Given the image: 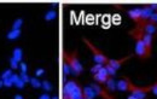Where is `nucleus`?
<instances>
[{"instance_id": "obj_31", "label": "nucleus", "mask_w": 157, "mask_h": 99, "mask_svg": "<svg viewBox=\"0 0 157 99\" xmlns=\"http://www.w3.org/2000/svg\"><path fill=\"white\" fill-rule=\"evenodd\" d=\"M10 79H11L12 84H16V82H17V80L19 79V75H17V74H12V75L10 76Z\"/></svg>"}, {"instance_id": "obj_17", "label": "nucleus", "mask_w": 157, "mask_h": 99, "mask_svg": "<svg viewBox=\"0 0 157 99\" xmlns=\"http://www.w3.org/2000/svg\"><path fill=\"white\" fill-rule=\"evenodd\" d=\"M19 35H21V30H19V29H17V30H16V29H12L11 31L7 33L6 36H7L8 40H16L17 38H19Z\"/></svg>"}, {"instance_id": "obj_7", "label": "nucleus", "mask_w": 157, "mask_h": 99, "mask_svg": "<svg viewBox=\"0 0 157 99\" xmlns=\"http://www.w3.org/2000/svg\"><path fill=\"white\" fill-rule=\"evenodd\" d=\"M91 88L94 91L95 96H99V97H102L103 99H115L112 96H110V94L108 93L106 90H104V88H103L102 86H99L98 84H92V85H91Z\"/></svg>"}, {"instance_id": "obj_34", "label": "nucleus", "mask_w": 157, "mask_h": 99, "mask_svg": "<svg viewBox=\"0 0 157 99\" xmlns=\"http://www.w3.org/2000/svg\"><path fill=\"white\" fill-rule=\"evenodd\" d=\"M39 99H51V98H50V96H48L47 93H44V94H41V96L39 97Z\"/></svg>"}, {"instance_id": "obj_29", "label": "nucleus", "mask_w": 157, "mask_h": 99, "mask_svg": "<svg viewBox=\"0 0 157 99\" xmlns=\"http://www.w3.org/2000/svg\"><path fill=\"white\" fill-rule=\"evenodd\" d=\"M19 69H21V71H22L23 74H27V71H28V70H27L28 67H27L25 63H21V64H19Z\"/></svg>"}, {"instance_id": "obj_13", "label": "nucleus", "mask_w": 157, "mask_h": 99, "mask_svg": "<svg viewBox=\"0 0 157 99\" xmlns=\"http://www.w3.org/2000/svg\"><path fill=\"white\" fill-rule=\"evenodd\" d=\"M152 13H154V12H152V10H151L149 6H144V7L142 8V16H140V21H139V22L149 21V18L151 17ZM139 22H138V23H139Z\"/></svg>"}, {"instance_id": "obj_4", "label": "nucleus", "mask_w": 157, "mask_h": 99, "mask_svg": "<svg viewBox=\"0 0 157 99\" xmlns=\"http://www.w3.org/2000/svg\"><path fill=\"white\" fill-rule=\"evenodd\" d=\"M128 91L132 93V96L137 99H145L148 93L151 91V86H146V87H139L135 86L132 81L128 85Z\"/></svg>"}, {"instance_id": "obj_22", "label": "nucleus", "mask_w": 157, "mask_h": 99, "mask_svg": "<svg viewBox=\"0 0 157 99\" xmlns=\"http://www.w3.org/2000/svg\"><path fill=\"white\" fill-rule=\"evenodd\" d=\"M105 69H106V71H108V75L110 76V78H112V76H115V74H116V70L112 68V67H110L109 64H105V67H104Z\"/></svg>"}, {"instance_id": "obj_30", "label": "nucleus", "mask_w": 157, "mask_h": 99, "mask_svg": "<svg viewBox=\"0 0 157 99\" xmlns=\"http://www.w3.org/2000/svg\"><path fill=\"white\" fill-rule=\"evenodd\" d=\"M2 85H5L6 87H11L13 84H12L11 79H4V80H2Z\"/></svg>"}, {"instance_id": "obj_27", "label": "nucleus", "mask_w": 157, "mask_h": 99, "mask_svg": "<svg viewBox=\"0 0 157 99\" xmlns=\"http://www.w3.org/2000/svg\"><path fill=\"white\" fill-rule=\"evenodd\" d=\"M24 85H25V84H24V81H23V80H22L21 78H19V79L17 80V82L15 84V86H16L17 88H19V90H22V88H24Z\"/></svg>"}, {"instance_id": "obj_8", "label": "nucleus", "mask_w": 157, "mask_h": 99, "mask_svg": "<svg viewBox=\"0 0 157 99\" xmlns=\"http://www.w3.org/2000/svg\"><path fill=\"white\" fill-rule=\"evenodd\" d=\"M108 78H109V75H108V71H106V69H105L104 67H102V69H100L98 73L94 74V80H95L98 84H102V85H105Z\"/></svg>"}, {"instance_id": "obj_19", "label": "nucleus", "mask_w": 157, "mask_h": 99, "mask_svg": "<svg viewBox=\"0 0 157 99\" xmlns=\"http://www.w3.org/2000/svg\"><path fill=\"white\" fill-rule=\"evenodd\" d=\"M56 17H57L56 11H48V12H46V15H45V19H46V21H52V19H55Z\"/></svg>"}, {"instance_id": "obj_14", "label": "nucleus", "mask_w": 157, "mask_h": 99, "mask_svg": "<svg viewBox=\"0 0 157 99\" xmlns=\"http://www.w3.org/2000/svg\"><path fill=\"white\" fill-rule=\"evenodd\" d=\"M82 96L85 99H94L97 97L94 91L91 88V86H86V87L82 88Z\"/></svg>"}, {"instance_id": "obj_38", "label": "nucleus", "mask_w": 157, "mask_h": 99, "mask_svg": "<svg viewBox=\"0 0 157 99\" xmlns=\"http://www.w3.org/2000/svg\"><path fill=\"white\" fill-rule=\"evenodd\" d=\"M51 99H58V97H57V96H55L53 98H51Z\"/></svg>"}, {"instance_id": "obj_21", "label": "nucleus", "mask_w": 157, "mask_h": 99, "mask_svg": "<svg viewBox=\"0 0 157 99\" xmlns=\"http://www.w3.org/2000/svg\"><path fill=\"white\" fill-rule=\"evenodd\" d=\"M63 74H64V76H67V75L72 74L70 67H69V64H68L65 61H63Z\"/></svg>"}, {"instance_id": "obj_24", "label": "nucleus", "mask_w": 157, "mask_h": 99, "mask_svg": "<svg viewBox=\"0 0 157 99\" xmlns=\"http://www.w3.org/2000/svg\"><path fill=\"white\" fill-rule=\"evenodd\" d=\"M11 75H12V70H11V69H7V70L2 71V74H1V80H4V79H10Z\"/></svg>"}, {"instance_id": "obj_32", "label": "nucleus", "mask_w": 157, "mask_h": 99, "mask_svg": "<svg viewBox=\"0 0 157 99\" xmlns=\"http://www.w3.org/2000/svg\"><path fill=\"white\" fill-rule=\"evenodd\" d=\"M44 74H45V70L41 69V68L36 69V71H35V75H36V76H41V75H44Z\"/></svg>"}, {"instance_id": "obj_3", "label": "nucleus", "mask_w": 157, "mask_h": 99, "mask_svg": "<svg viewBox=\"0 0 157 99\" xmlns=\"http://www.w3.org/2000/svg\"><path fill=\"white\" fill-rule=\"evenodd\" d=\"M83 41H85V44L89 47V50L92 51V53H93V59H94V62L97 63V64H103V65H105V64H108V62H109V58L99 50V48H97L89 40H87L86 38H83L82 39Z\"/></svg>"}, {"instance_id": "obj_11", "label": "nucleus", "mask_w": 157, "mask_h": 99, "mask_svg": "<svg viewBox=\"0 0 157 99\" xmlns=\"http://www.w3.org/2000/svg\"><path fill=\"white\" fill-rule=\"evenodd\" d=\"M142 41L144 42L146 50L151 53V51H152V41H154L152 35H149V34H145V33H144V34H143V38H142Z\"/></svg>"}, {"instance_id": "obj_10", "label": "nucleus", "mask_w": 157, "mask_h": 99, "mask_svg": "<svg viewBox=\"0 0 157 99\" xmlns=\"http://www.w3.org/2000/svg\"><path fill=\"white\" fill-rule=\"evenodd\" d=\"M131 57H132V54H131V56H127V57H125V58H121V59H109L108 64H109L110 67H112L115 70H117V69H120L121 65H122L126 61H128Z\"/></svg>"}, {"instance_id": "obj_36", "label": "nucleus", "mask_w": 157, "mask_h": 99, "mask_svg": "<svg viewBox=\"0 0 157 99\" xmlns=\"http://www.w3.org/2000/svg\"><path fill=\"white\" fill-rule=\"evenodd\" d=\"M127 99H137V98H134V97H133V96L131 94V96H129V97H128V98H127Z\"/></svg>"}, {"instance_id": "obj_28", "label": "nucleus", "mask_w": 157, "mask_h": 99, "mask_svg": "<svg viewBox=\"0 0 157 99\" xmlns=\"http://www.w3.org/2000/svg\"><path fill=\"white\" fill-rule=\"evenodd\" d=\"M19 78L24 81V84H27V82H29V81H30V76H29L28 74H23V73H22V74L19 75Z\"/></svg>"}, {"instance_id": "obj_23", "label": "nucleus", "mask_w": 157, "mask_h": 99, "mask_svg": "<svg viewBox=\"0 0 157 99\" xmlns=\"http://www.w3.org/2000/svg\"><path fill=\"white\" fill-rule=\"evenodd\" d=\"M41 87H42L45 91H47V92H50V91L52 90V85H51L50 81H44V82H41Z\"/></svg>"}, {"instance_id": "obj_6", "label": "nucleus", "mask_w": 157, "mask_h": 99, "mask_svg": "<svg viewBox=\"0 0 157 99\" xmlns=\"http://www.w3.org/2000/svg\"><path fill=\"white\" fill-rule=\"evenodd\" d=\"M137 27L140 28L145 34L149 35H154L155 33H157V27L155 23L150 22V21H144V22H139L137 23Z\"/></svg>"}, {"instance_id": "obj_9", "label": "nucleus", "mask_w": 157, "mask_h": 99, "mask_svg": "<svg viewBox=\"0 0 157 99\" xmlns=\"http://www.w3.org/2000/svg\"><path fill=\"white\" fill-rule=\"evenodd\" d=\"M129 82H131V80H129L127 76L122 78L121 80H119V81L116 82V90H119V91H121V92L128 91V85H129Z\"/></svg>"}, {"instance_id": "obj_5", "label": "nucleus", "mask_w": 157, "mask_h": 99, "mask_svg": "<svg viewBox=\"0 0 157 99\" xmlns=\"http://www.w3.org/2000/svg\"><path fill=\"white\" fill-rule=\"evenodd\" d=\"M135 54L143 61H145L146 58H149L151 56V53L146 50V47L142 40H137V42H135Z\"/></svg>"}, {"instance_id": "obj_15", "label": "nucleus", "mask_w": 157, "mask_h": 99, "mask_svg": "<svg viewBox=\"0 0 157 99\" xmlns=\"http://www.w3.org/2000/svg\"><path fill=\"white\" fill-rule=\"evenodd\" d=\"M105 86H106V88H108V91H110V92H115L116 91V82H115V80L112 79V78H108V80H106V82H105Z\"/></svg>"}, {"instance_id": "obj_12", "label": "nucleus", "mask_w": 157, "mask_h": 99, "mask_svg": "<svg viewBox=\"0 0 157 99\" xmlns=\"http://www.w3.org/2000/svg\"><path fill=\"white\" fill-rule=\"evenodd\" d=\"M127 13H128V16H129V17H131L135 23H138V22L140 21V16H142V8L135 7V8L129 10Z\"/></svg>"}, {"instance_id": "obj_16", "label": "nucleus", "mask_w": 157, "mask_h": 99, "mask_svg": "<svg viewBox=\"0 0 157 99\" xmlns=\"http://www.w3.org/2000/svg\"><path fill=\"white\" fill-rule=\"evenodd\" d=\"M12 57H13L17 62H21L22 58H23V52H22V50H21L19 47H15V48H13V52H12Z\"/></svg>"}, {"instance_id": "obj_2", "label": "nucleus", "mask_w": 157, "mask_h": 99, "mask_svg": "<svg viewBox=\"0 0 157 99\" xmlns=\"http://www.w3.org/2000/svg\"><path fill=\"white\" fill-rule=\"evenodd\" d=\"M63 57H64V61L69 64L72 74L78 76L82 73L83 68H82V64L80 63V61L78 58V51H73L72 53H68V52L63 51Z\"/></svg>"}, {"instance_id": "obj_1", "label": "nucleus", "mask_w": 157, "mask_h": 99, "mask_svg": "<svg viewBox=\"0 0 157 99\" xmlns=\"http://www.w3.org/2000/svg\"><path fill=\"white\" fill-rule=\"evenodd\" d=\"M82 97V88L76 81L70 80L65 82L63 87V99H81Z\"/></svg>"}, {"instance_id": "obj_33", "label": "nucleus", "mask_w": 157, "mask_h": 99, "mask_svg": "<svg viewBox=\"0 0 157 99\" xmlns=\"http://www.w3.org/2000/svg\"><path fill=\"white\" fill-rule=\"evenodd\" d=\"M151 92H152L155 96H157V81L154 85H151Z\"/></svg>"}, {"instance_id": "obj_39", "label": "nucleus", "mask_w": 157, "mask_h": 99, "mask_svg": "<svg viewBox=\"0 0 157 99\" xmlns=\"http://www.w3.org/2000/svg\"><path fill=\"white\" fill-rule=\"evenodd\" d=\"M156 24H157V23H156Z\"/></svg>"}, {"instance_id": "obj_18", "label": "nucleus", "mask_w": 157, "mask_h": 99, "mask_svg": "<svg viewBox=\"0 0 157 99\" xmlns=\"http://www.w3.org/2000/svg\"><path fill=\"white\" fill-rule=\"evenodd\" d=\"M30 85L34 87V88H40L41 87V82H40V80L38 79V78H30Z\"/></svg>"}, {"instance_id": "obj_20", "label": "nucleus", "mask_w": 157, "mask_h": 99, "mask_svg": "<svg viewBox=\"0 0 157 99\" xmlns=\"http://www.w3.org/2000/svg\"><path fill=\"white\" fill-rule=\"evenodd\" d=\"M23 25V19L22 18H17L15 22H13V24H12V29H21V27Z\"/></svg>"}, {"instance_id": "obj_26", "label": "nucleus", "mask_w": 157, "mask_h": 99, "mask_svg": "<svg viewBox=\"0 0 157 99\" xmlns=\"http://www.w3.org/2000/svg\"><path fill=\"white\" fill-rule=\"evenodd\" d=\"M102 67H103V64H95V65H93V67L91 68V73H92V74L98 73V71L102 69Z\"/></svg>"}, {"instance_id": "obj_37", "label": "nucleus", "mask_w": 157, "mask_h": 99, "mask_svg": "<svg viewBox=\"0 0 157 99\" xmlns=\"http://www.w3.org/2000/svg\"><path fill=\"white\" fill-rule=\"evenodd\" d=\"M1 86H2V81L0 80V88H1Z\"/></svg>"}, {"instance_id": "obj_35", "label": "nucleus", "mask_w": 157, "mask_h": 99, "mask_svg": "<svg viewBox=\"0 0 157 99\" xmlns=\"http://www.w3.org/2000/svg\"><path fill=\"white\" fill-rule=\"evenodd\" d=\"M13 99H24V98H23L21 94H16V96L13 97Z\"/></svg>"}, {"instance_id": "obj_25", "label": "nucleus", "mask_w": 157, "mask_h": 99, "mask_svg": "<svg viewBox=\"0 0 157 99\" xmlns=\"http://www.w3.org/2000/svg\"><path fill=\"white\" fill-rule=\"evenodd\" d=\"M10 64H11V68H12V69H15V70L19 68V64H18V62H17V61H16L13 57H12V58H10Z\"/></svg>"}]
</instances>
